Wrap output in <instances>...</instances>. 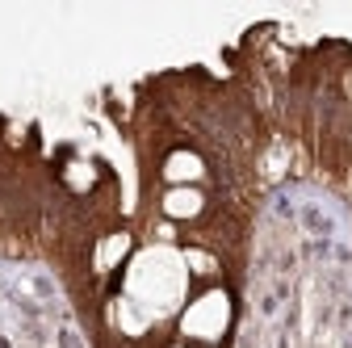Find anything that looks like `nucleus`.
I'll return each instance as SVG.
<instances>
[{"label":"nucleus","mask_w":352,"mask_h":348,"mask_svg":"<svg viewBox=\"0 0 352 348\" xmlns=\"http://www.w3.org/2000/svg\"><path fill=\"white\" fill-rule=\"evenodd\" d=\"M164 348H193V344H181V340H176V344H164Z\"/></svg>","instance_id":"1a4fd4ad"},{"label":"nucleus","mask_w":352,"mask_h":348,"mask_svg":"<svg viewBox=\"0 0 352 348\" xmlns=\"http://www.w3.org/2000/svg\"><path fill=\"white\" fill-rule=\"evenodd\" d=\"M130 256H135V235L130 231H109L93 248V269L97 273H118V269L130 265Z\"/></svg>","instance_id":"39448f33"},{"label":"nucleus","mask_w":352,"mask_h":348,"mask_svg":"<svg viewBox=\"0 0 352 348\" xmlns=\"http://www.w3.org/2000/svg\"><path fill=\"white\" fill-rule=\"evenodd\" d=\"M235 323V298L231 290L223 285H206L197 294H189V302L176 315V336L181 344H193V348H218L227 340Z\"/></svg>","instance_id":"f03ea898"},{"label":"nucleus","mask_w":352,"mask_h":348,"mask_svg":"<svg viewBox=\"0 0 352 348\" xmlns=\"http://www.w3.org/2000/svg\"><path fill=\"white\" fill-rule=\"evenodd\" d=\"M63 185H67L72 193L97 189V164H88V160H67V164H63Z\"/></svg>","instance_id":"6e6552de"},{"label":"nucleus","mask_w":352,"mask_h":348,"mask_svg":"<svg viewBox=\"0 0 352 348\" xmlns=\"http://www.w3.org/2000/svg\"><path fill=\"white\" fill-rule=\"evenodd\" d=\"M206 160H201V151H193V147H172L168 155H164V164H160V177L168 181V189L172 185H201L206 181Z\"/></svg>","instance_id":"20e7f679"},{"label":"nucleus","mask_w":352,"mask_h":348,"mask_svg":"<svg viewBox=\"0 0 352 348\" xmlns=\"http://www.w3.org/2000/svg\"><path fill=\"white\" fill-rule=\"evenodd\" d=\"M109 323H113V331L126 336V340H143V336H151V327H155V319H151L143 307H135L126 294H118V298L109 302Z\"/></svg>","instance_id":"423d86ee"},{"label":"nucleus","mask_w":352,"mask_h":348,"mask_svg":"<svg viewBox=\"0 0 352 348\" xmlns=\"http://www.w3.org/2000/svg\"><path fill=\"white\" fill-rule=\"evenodd\" d=\"M122 294L143 307L155 323L160 319H176L181 307L189 302V269L181 260V248L172 243H151V248H139L130 256V265L122 269Z\"/></svg>","instance_id":"f257e3e1"},{"label":"nucleus","mask_w":352,"mask_h":348,"mask_svg":"<svg viewBox=\"0 0 352 348\" xmlns=\"http://www.w3.org/2000/svg\"><path fill=\"white\" fill-rule=\"evenodd\" d=\"M206 206H210V197L201 185H172L160 197V214L168 223H197L206 214Z\"/></svg>","instance_id":"7ed1b4c3"},{"label":"nucleus","mask_w":352,"mask_h":348,"mask_svg":"<svg viewBox=\"0 0 352 348\" xmlns=\"http://www.w3.org/2000/svg\"><path fill=\"white\" fill-rule=\"evenodd\" d=\"M181 260H185V269H189V277L193 281H214L218 277V256L214 252H206V248H181Z\"/></svg>","instance_id":"0eeeda50"}]
</instances>
